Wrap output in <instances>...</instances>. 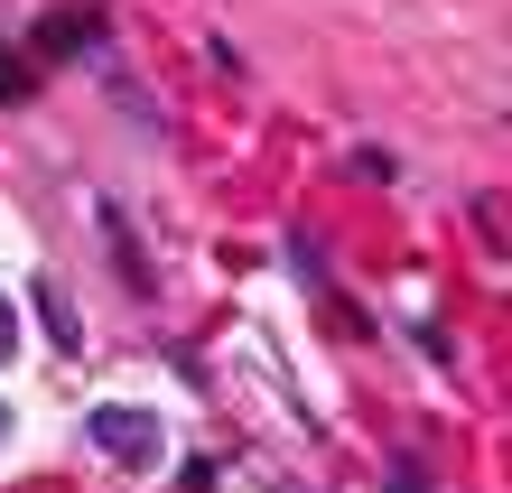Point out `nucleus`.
<instances>
[{
    "label": "nucleus",
    "instance_id": "7ed1b4c3",
    "mask_svg": "<svg viewBox=\"0 0 512 493\" xmlns=\"http://www.w3.org/2000/svg\"><path fill=\"white\" fill-rule=\"evenodd\" d=\"M84 38H94V19H47V28H38L47 56H56V47H84Z\"/></svg>",
    "mask_w": 512,
    "mask_h": 493
},
{
    "label": "nucleus",
    "instance_id": "20e7f679",
    "mask_svg": "<svg viewBox=\"0 0 512 493\" xmlns=\"http://www.w3.org/2000/svg\"><path fill=\"white\" fill-rule=\"evenodd\" d=\"M28 94V66H19V56H0V103H19Z\"/></svg>",
    "mask_w": 512,
    "mask_h": 493
},
{
    "label": "nucleus",
    "instance_id": "f03ea898",
    "mask_svg": "<svg viewBox=\"0 0 512 493\" xmlns=\"http://www.w3.org/2000/svg\"><path fill=\"white\" fill-rule=\"evenodd\" d=\"M28 307H38V317H47V335H56V345H66V354L84 345V326H75V307H66V298H56L47 280H38V289H28Z\"/></svg>",
    "mask_w": 512,
    "mask_h": 493
},
{
    "label": "nucleus",
    "instance_id": "423d86ee",
    "mask_svg": "<svg viewBox=\"0 0 512 493\" xmlns=\"http://www.w3.org/2000/svg\"><path fill=\"white\" fill-rule=\"evenodd\" d=\"M0 438H10V400H0Z\"/></svg>",
    "mask_w": 512,
    "mask_h": 493
},
{
    "label": "nucleus",
    "instance_id": "39448f33",
    "mask_svg": "<svg viewBox=\"0 0 512 493\" xmlns=\"http://www.w3.org/2000/svg\"><path fill=\"white\" fill-rule=\"evenodd\" d=\"M10 354H19V307L0 298V363H10Z\"/></svg>",
    "mask_w": 512,
    "mask_h": 493
},
{
    "label": "nucleus",
    "instance_id": "f257e3e1",
    "mask_svg": "<svg viewBox=\"0 0 512 493\" xmlns=\"http://www.w3.org/2000/svg\"><path fill=\"white\" fill-rule=\"evenodd\" d=\"M84 438H94V456H112V466H159L168 456V428L149 410H131V400H103V410L84 419Z\"/></svg>",
    "mask_w": 512,
    "mask_h": 493
}]
</instances>
